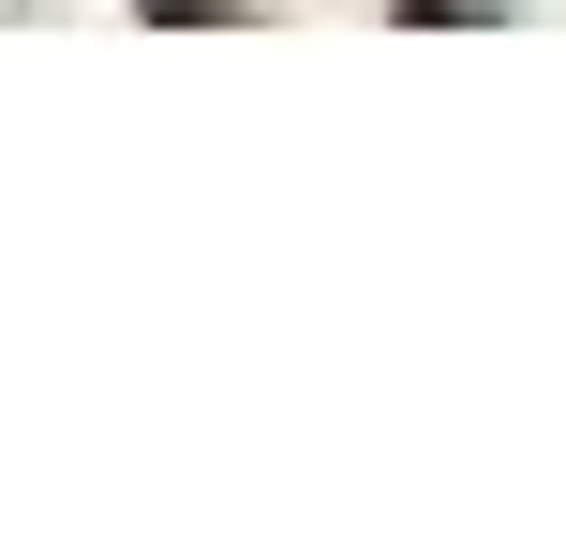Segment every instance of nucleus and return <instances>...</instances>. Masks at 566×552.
Returning a JSON list of instances; mask_svg holds the SVG:
<instances>
[{
  "mask_svg": "<svg viewBox=\"0 0 566 552\" xmlns=\"http://www.w3.org/2000/svg\"><path fill=\"white\" fill-rule=\"evenodd\" d=\"M135 15H149V30H195V15H224V0H135Z\"/></svg>",
  "mask_w": 566,
  "mask_h": 552,
  "instance_id": "nucleus-1",
  "label": "nucleus"
}]
</instances>
